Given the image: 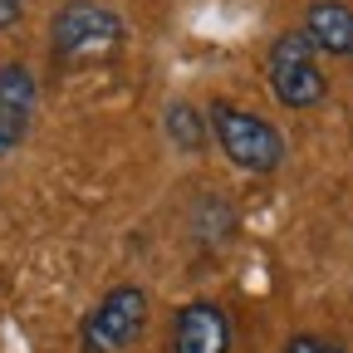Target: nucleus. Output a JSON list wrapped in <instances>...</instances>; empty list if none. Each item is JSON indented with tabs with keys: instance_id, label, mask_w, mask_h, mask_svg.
I'll return each mask as SVG.
<instances>
[{
	"instance_id": "obj_9",
	"label": "nucleus",
	"mask_w": 353,
	"mask_h": 353,
	"mask_svg": "<svg viewBox=\"0 0 353 353\" xmlns=\"http://www.w3.org/2000/svg\"><path fill=\"white\" fill-rule=\"evenodd\" d=\"M285 353H343V343H334V339H324V334H294V339L285 343Z\"/></svg>"
},
{
	"instance_id": "obj_7",
	"label": "nucleus",
	"mask_w": 353,
	"mask_h": 353,
	"mask_svg": "<svg viewBox=\"0 0 353 353\" xmlns=\"http://www.w3.org/2000/svg\"><path fill=\"white\" fill-rule=\"evenodd\" d=\"M304 39L319 54L353 59V6H343V0H314L304 10Z\"/></svg>"
},
{
	"instance_id": "obj_6",
	"label": "nucleus",
	"mask_w": 353,
	"mask_h": 353,
	"mask_svg": "<svg viewBox=\"0 0 353 353\" xmlns=\"http://www.w3.org/2000/svg\"><path fill=\"white\" fill-rule=\"evenodd\" d=\"M34 74L25 64H0V157L25 143L34 123Z\"/></svg>"
},
{
	"instance_id": "obj_3",
	"label": "nucleus",
	"mask_w": 353,
	"mask_h": 353,
	"mask_svg": "<svg viewBox=\"0 0 353 353\" xmlns=\"http://www.w3.org/2000/svg\"><path fill=\"white\" fill-rule=\"evenodd\" d=\"M265 79H270L275 99H280L285 108H294V113L319 108L324 94H329V79H324V69H319V50L304 39V30H299V34L290 30V34H280V39L270 44V54H265Z\"/></svg>"
},
{
	"instance_id": "obj_10",
	"label": "nucleus",
	"mask_w": 353,
	"mask_h": 353,
	"mask_svg": "<svg viewBox=\"0 0 353 353\" xmlns=\"http://www.w3.org/2000/svg\"><path fill=\"white\" fill-rule=\"evenodd\" d=\"M20 10H25V0H0V30H10L20 20Z\"/></svg>"
},
{
	"instance_id": "obj_4",
	"label": "nucleus",
	"mask_w": 353,
	"mask_h": 353,
	"mask_svg": "<svg viewBox=\"0 0 353 353\" xmlns=\"http://www.w3.org/2000/svg\"><path fill=\"white\" fill-rule=\"evenodd\" d=\"M143 329H148V294L138 285H118L79 324V348L83 353H123L143 339Z\"/></svg>"
},
{
	"instance_id": "obj_5",
	"label": "nucleus",
	"mask_w": 353,
	"mask_h": 353,
	"mask_svg": "<svg viewBox=\"0 0 353 353\" xmlns=\"http://www.w3.org/2000/svg\"><path fill=\"white\" fill-rule=\"evenodd\" d=\"M172 353H231V319L216 299H192L172 319Z\"/></svg>"
},
{
	"instance_id": "obj_8",
	"label": "nucleus",
	"mask_w": 353,
	"mask_h": 353,
	"mask_svg": "<svg viewBox=\"0 0 353 353\" xmlns=\"http://www.w3.org/2000/svg\"><path fill=\"white\" fill-rule=\"evenodd\" d=\"M162 128H167V138H172V148H176V152H201V148H206V138H211L206 113H201L196 103H187V99H172V103H167Z\"/></svg>"
},
{
	"instance_id": "obj_1",
	"label": "nucleus",
	"mask_w": 353,
	"mask_h": 353,
	"mask_svg": "<svg viewBox=\"0 0 353 353\" xmlns=\"http://www.w3.org/2000/svg\"><path fill=\"white\" fill-rule=\"evenodd\" d=\"M50 44L64 64H103L128 44V25L99 0H69L50 25Z\"/></svg>"
},
{
	"instance_id": "obj_2",
	"label": "nucleus",
	"mask_w": 353,
	"mask_h": 353,
	"mask_svg": "<svg viewBox=\"0 0 353 353\" xmlns=\"http://www.w3.org/2000/svg\"><path fill=\"white\" fill-rule=\"evenodd\" d=\"M206 123H211V138L221 143V152H226L241 172H255V176L280 172V162H285V138H280L275 123H265L260 113L236 108V103H226V99L211 103Z\"/></svg>"
}]
</instances>
